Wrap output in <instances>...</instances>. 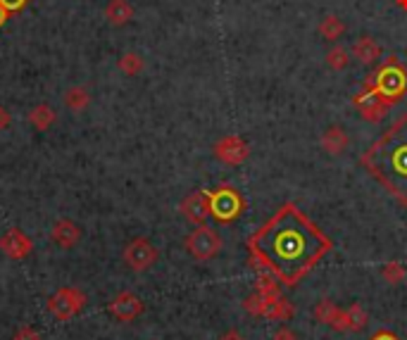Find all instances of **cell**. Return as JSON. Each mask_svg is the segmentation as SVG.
<instances>
[{
    "label": "cell",
    "mask_w": 407,
    "mask_h": 340,
    "mask_svg": "<svg viewBox=\"0 0 407 340\" xmlns=\"http://www.w3.org/2000/svg\"><path fill=\"white\" fill-rule=\"evenodd\" d=\"M329 247L327 235L293 205L283 207L250 238L255 259L281 281L300 279Z\"/></svg>",
    "instance_id": "1"
},
{
    "label": "cell",
    "mask_w": 407,
    "mask_h": 340,
    "mask_svg": "<svg viewBox=\"0 0 407 340\" xmlns=\"http://www.w3.org/2000/svg\"><path fill=\"white\" fill-rule=\"evenodd\" d=\"M362 162L395 195L407 200V117L395 122L388 134H383L374 143V148L364 155Z\"/></svg>",
    "instance_id": "2"
},
{
    "label": "cell",
    "mask_w": 407,
    "mask_h": 340,
    "mask_svg": "<svg viewBox=\"0 0 407 340\" xmlns=\"http://www.w3.org/2000/svg\"><path fill=\"white\" fill-rule=\"evenodd\" d=\"M364 88L374 91V93L379 95L383 102H388V105H395V102L403 100V95L407 91V69L400 65L398 57L391 55L379 67V72L364 82Z\"/></svg>",
    "instance_id": "3"
},
{
    "label": "cell",
    "mask_w": 407,
    "mask_h": 340,
    "mask_svg": "<svg viewBox=\"0 0 407 340\" xmlns=\"http://www.w3.org/2000/svg\"><path fill=\"white\" fill-rule=\"evenodd\" d=\"M184 245L191 252V257H195L198 262H207V259L217 257L219 250H222V235L202 224V226L193 229V231L186 235Z\"/></svg>",
    "instance_id": "4"
},
{
    "label": "cell",
    "mask_w": 407,
    "mask_h": 340,
    "mask_svg": "<svg viewBox=\"0 0 407 340\" xmlns=\"http://www.w3.org/2000/svg\"><path fill=\"white\" fill-rule=\"evenodd\" d=\"M84 307H86L84 291H79V288H74V286L60 288V291H55V295L48 298V312L53 314L57 321L74 319Z\"/></svg>",
    "instance_id": "5"
},
{
    "label": "cell",
    "mask_w": 407,
    "mask_h": 340,
    "mask_svg": "<svg viewBox=\"0 0 407 340\" xmlns=\"http://www.w3.org/2000/svg\"><path fill=\"white\" fill-rule=\"evenodd\" d=\"M210 198V215L217 222H231L241 215L243 200L234 188H217V191H207Z\"/></svg>",
    "instance_id": "6"
},
{
    "label": "cell",
    "mask_w": 407,
    "mask_h": 340,
    "mask_svg": "<svg viewBox=\"0 0 407 340\" xmlns=\"http://www.w3.org/2000/svg\"><path fill=\"white\" fill-rule=\"evenodd\" d=\"M124 264L131 272H145L158 262V247L150 243L148 238H133L124 247Z\"/></svg>",
    "instance_id": "7"
},
{
    "label": "cell",
    "mask_w": 407,
    "mask_h": 340,
    "mask_svg": "<svg viewBox=\"0 0 407 340\" xmlns=\"http://www.w3.org/2000/svg\"><path fill=\"white\" fill-rule=\"evenodd\" d=\"M212 153H214V157H217L219 162H224L229 167H236V164H243L248 160L250 146L243 141L241 136H224L219 143H214Z\"/></svg>",
    "instance_id": "8"
},
{
    "label": "cell",
    "mask_w": 407,
    "mask_h": 340,
    "mask_svg": "<svg viewBox=\"0 0 407 340\" xmlns=\"http://www.w3.org/2000/svg\"><path fill=\"white\" fill-rule=\"evenodd\" d=\"M355 107L360 109V114H362L364 122H371V124H379L383 122V117L388 114V109H391V105L388 102H383L379 95L374 93V91L364 88L362 93L355 95Z\"/></svg>",
    "instance_id": "9"
},
{
    "label": "cell",
    "mask_w": 407,
    "mask_h": 340,
    "mask_svg": "<svg viewBox=\"0 0 407 340\" xmlns=\"http://www.w3.org/2000/svg\"><path fill=\"white\" fill-rule=\"evenodd\" d=\"M108 312L117 321H121V324H129V321L138 319V316L143 314V302H141V298L133 295V293H119L114 300H110Z\"/></svg>",
    "instance_id": "10"
},
{
    "label": "cell",
    "mask_w": 407,
    "mask_h": 340,
    "mask_svg": "<svg viewBox=\"0 0 407 340\" xmlns=\"http://www.w3.org/2000/svg\"><path fill=\"white\" fill-rule=\"evenodd\" d=\"M182 215L193 222L195 226H202L210 217V198L205 191H193L182 200Z\"/></svg>",
    "instance_id": "11"
},
{
    "label": "cell",
    "mask_w": 407,
    "mask_h": 340,
    "mask_svg": "<svg viewBox=\"0 0 407 340\" xmlns=\"http://www.w3.org/2000/svg\"><path fill=\"white\" fill-rule=\"evenodd\" d=\"M0 250H3L10 259H24L31 255L34 243L22 229H10V231L0 238Z\"/></svg>",
    "instance_id": "12"
},
{
    "label": "cell",
    "mask_w": 407,
    "mask_h": 340,
    "mask_svg": "<svg viewBox=\"0 0 407 340\" xmlns=\"http://www.w3.org/2000/svg\"><path fill=\"white\" fill-rule=\"evenodd\" d=\"M50 240L55 245H60L62 250H72L81 240V226L77 222H72V219H60L50 229Z\"/></svg>",
    "instance_id": "13"
},
{
    "label": "cell",
    "mask_w": 407,
    "mask_h": 340,
    "mask_svg": "<svg viewBox=\"0 0 407 340\" xmlns=\"http://www.w3.org/2000/svg\"><path fill=\"white\" fill-rule=\"evenodd\" d=\"M353 55L357 57V62H362V65H374L381 57V45L374 36H360L357 41L353 43Z\"/></svg>",
    "instance_id": "14"
},
{
    "label": "cell",
    "mask_w": 407,
    "mask_h": 340,
    "mask_svg": "<svg viewBox=\"0 0 407 340\" xmlns=\"http://www.w3.org/2000/svg\"><path fill=\"white\" fill-rule=\"evenodd\" d=\"M350 146V136L341 129V126H329L322 134V148L327 150L329 155H343Z\"/></svg>",
    "instance_id": "15"
},
{
    "label": "cell",
    "mask_w": 407,
    "mask_h": 340,
    "mask_svg": "<svg viewBox=\"0 0 407 340\" xmlns=\"http://www.w3.org/2000/svg\"><path fill=\"white\" fill-rule=\"evenodd\" d=\"M105 20L112 26H124L133 20V8L129 0H110L105 5Z\"/></svg>",
    "instance_id": "16"
},
{
    "label": "cell",
    "mask_w": 407,
    "mask_h": 340,
    "mask_svg": "<svg viewBox=\"0 0 407 340\" xmlns=\"http://www.w3.org/2000/svg\"><path fill=\"white\" fill-rule=\"evenodd\" d=\"M55 119H57L55 109L50 105H45V102H40V105H36L31 112H29V124H31L36 131H48L50 126L55 124Z\"/></svg>",
    "instance_id": "17"
},
{
    "label": "cell",
    "mask_w": 407,
    "mask_h": 340,
    "mask_svg": "<svg viewBox=\"0 0 407 340\" xmlns=\"http://www.w3.org/2000/svg\"><path fill=\"white\" fill-rule=\"evenodd\" d=\"M317 31H319V36L324 38V41H339V38L346 33V24H343V20L341 17H336V15H327L322 22H319V26H317Z\"/></svg>",
    "instance_id": "18"
},
{
    "label": "cell",
    "mask_w": 407,
    "mask_h": 340,
    "mask_svg": "<svg viewBox=\"0 0 407 340\" xmlns=\"http://www.w3.org/2000/svg\"><path fill=\"white\" fill-rule=\"evenodd\" d=\"M65 105H67L69 109H74V112H84V109L91 105V93H89V88H84V86H72V88H67V93H65Z\"/></svg>",
    "instance_id": "19"
},
{
    "label": "cell",
    "mask_w": 407,
    "mask_h": 340,
    "mask_svg": "<svg viewBox=\"0 0 407 340\" xmlns=\"http://www.w3.org/2000/svg\"><path fill=\"white\" fill-rule=\"evenodd\" d=\"M348 65H350V53L343 45H334L327 53V67L331 72H346Z\"/></svg>",
    "instance_id": "20"
},
{
    "label": "cell",
    "mask_w": 407,
    "mask_h": 340,
    "mask_svg": "<svg viewBox=\"0 0 407 340\" xmlns=\"http://www.w3.org/2000/svg\"><path fill=\"white\" fill-rule=\"evenodd\" d=\"M117 67H119L121 74H126V77H136V74L143 72L145 62H143V57L138 55V53H124V55L119 57Z\"/></svg>",
    "instance_id": "21"
},
{
    "label": "cell",
    "mask_w": 407,
    "mask_h": 340,
    "mask_svg": "<svg viewBox=\"0 0 407 340\" xmlns=\"http://www.w3.org/2000/svg\"><path fill=\"white\" fill-rule=\"evenodd\" d=\"M407 276V269L400 262H388L381 267V279L388 281V286H398L403 284V279Z\"/></svg>",
    "instance_id": "22"
},
{
    "label": "cell",
    "mask_w": 407,
    "mask_h": 340,
    "mask_svg": "<svg viewBox=\"0 0 407 340\" xmlns=\"http://www.w3.org/2000/svg\"><path fill=\"white\" fill-rule=\"evenodd\" d=\"M293 316V307L283 300L281 295L274 298V302L269 304V312H267V319H274V321H286Z\"/></svg>",
    "instance_id": "23"
},
{
    "label": "cell",
    "mask_w": 407,
    "mask_h": 340,
    "mask_svg": "<svg viewBox=\"0 0 407 340\" xmlns=\"http://www.w3.org/2000/svg\"><path fill=\"white\" fill-rule=\"evenodd\" d=\"M336 314H339V307H336V302H331V300H322V302H317L315 319L319 321V324L331 326V321L336 319Z\"/></svg>",
    "instance_id": "24"
},
{
    "label": "cell",
    "mask_w": 407,
    "mask_h": 340,
    "mask_svg": "<svg viewBox=\"0 0 407 340\" xmlns=\"http://www.w3.org/2000/svg\"><path fill=\"white\" fill-rule=\"evenodd\" d=\"M348 319H350V331H362V328L367 326L369 316L362 309V304H350V309H348Z\"/></svg>",
    "instance_id": "25"
},
{
    "label": "cell",
    "mask_w": 407,
    "mask_h": 340,
    "mask_svg": "<svg viewBox=\"0 0 407 340\" xmlns=\"http://www.w3.org/2000/svg\"><path fill=\"white\" fill-rule=\"evenodd\" d=\"M13 340H40V333L34 331L31 326H22L20 331L13 336Z\"/></svg>",
    "instance_id": "26"
},
{
    "label": "cell",
    "mask_w": 407,
    "mask_h": 340,
    "mask_svg": "<svg viewBox=\"0 0 407 340\" xmlns=\"http://www.w3.org/2000/svg\"><path fill=\"white\" fill-rule=\"evenodd\" d=\"M27 3H29V0H0V5H3V8L8 10L10 15H13V13H20V10H24V8H27Z\"/></svg>",
    "instance_id": "27"
},
{
    "label": "cell",
    "mask_w": 407,
    "mask_h": 340,
    "mask_svg": "<svg viewBox=\"0 0 407 340\" xmlns=\"http://www.w3.org/2000/svg\"><path fill=\"white\" fill-rule=\"evenodd\" d=\"M272 340H298V336H295V333L290 331L288 326H281V328H276V331H274Z\"/></svg>",
    "instance_id": "28"
},
{
    "label": "cell",
    "mask_w": 407,
    "mask_h": 340,
    "mask_svg": "<svg viewBox=\"0 0 407 340\" xmlns=\"http://www.w3.org/2000/svg\"><path fill=\"white\" fill-rule=\"evenodd\" d=\"M10 122H13V117H10V112L5 107H0V131L8 129Z\"/></svg>",
    "instance_id": "29"
},
{
    "label": "cell",
    "mask_w": 407,
    "mask_h": 340,
    "mask_svg": "<svg viewBox=\"0 0 407 340\" xmlns=\"http://www.w3.org/2000/svg\"><path fill=\"white\" fill-rule=\"evenodd\" d=\"M219 340H246V338H243V333H238L236 328H231V331L222 333V336H219Z\"/></svg>",
    "instance_id": "30"
},
{
    "label": "cell",
    "mask_w": 407,
    "mask_h": 340,
    "mask_svg": "<svg viewBox=\"0 0 407 340\" xmlns=\"http://www.w3.org/2000/svg\"><path fill=\"white\" fill-rule=\"evenodd\" d=\"M8 17H10V13H8V10H5V8H3V5H0V26L5 24V20H8Z\"/></svg>",
    "instance_id": "31"
},
{
    "label": "cell",
    "mask_w": 407,
    "mask_h": 340,
    "mask_svg": "<svg viewBox=\"0 0 407 340\" xmlns=\"http://www.w3.org/2000/svg\"><path fill=\"white\" fill-rule=\"evenodd\" d=\"M374 340H398V338L391 336V333H379V336H376Z\"/></svg>",
    "instance_id": "32"
},
{
    "label": "cell",
    "mask_w": 407,
    "mask_h": 340,
    "mask_svg": "<svg viewBox=\"0 0 407 340\" xmlns=\"http://www.w3.org/2000/svg\"><path fill=\"white\" fill-rule=\"evenodd\" d=\"M398 3V8H403V10H407V0H395Z\"/></svg>",
    "instance_id": "33"
}]
</instances>
